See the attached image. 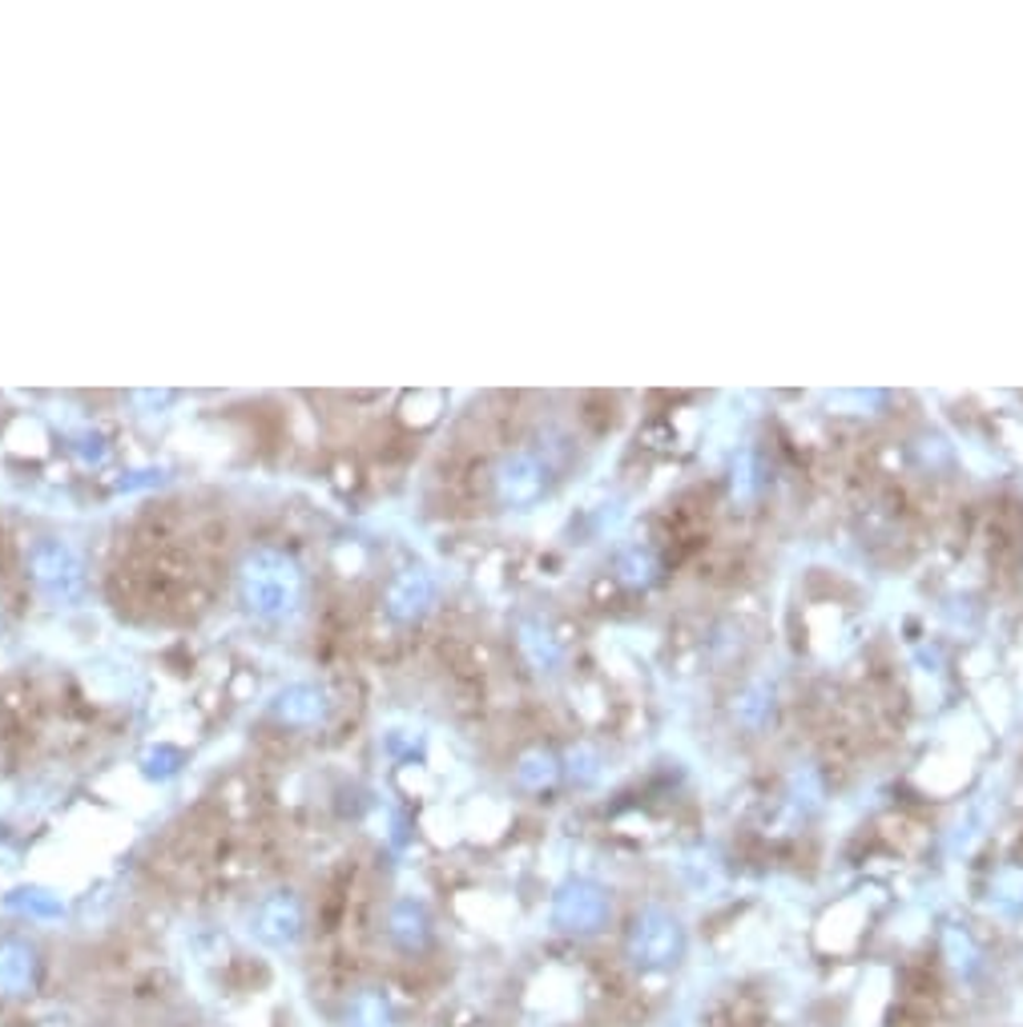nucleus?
<instances>
[{"instance_id": "nucleus-1", "label": "nucleus", "mask_w": 1023, "mask_h": 1027, "mask_svg": "<svg viewBox=\"0 0 1023 1027\" xmlns=\"http://www.w3.org/2000/svg\"><path fill=\"white\" fill-rule=\"evenodd\" d=\"M33 987V951L21 943H4L0 947V992L21 995Z\"/></svg>"}]
</instances>
